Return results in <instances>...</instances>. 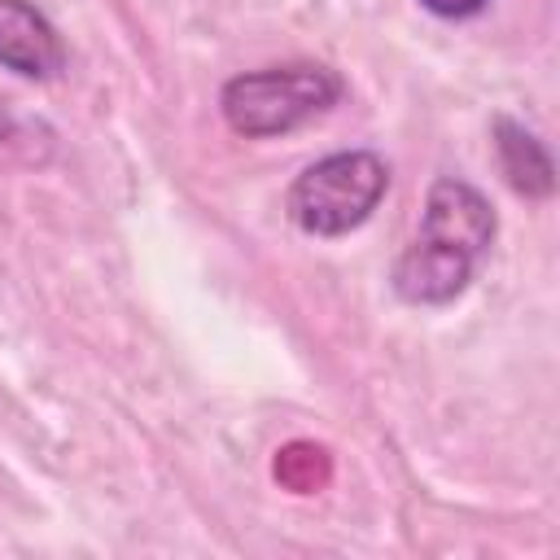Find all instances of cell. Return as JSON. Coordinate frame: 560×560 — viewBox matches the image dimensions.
I'll list each match as a JSON object with an SVG mask.
<instances>
[{"label": "cell", "mask_w": 560, "mask_h": 560, "mask_svg": "<svg viewBox=\"0 0 560 560\" xmlns=\"http://www.w3.org/2000/svg\"><path fill=\"white\" fill-rule=\"evenodd\" d=\"M389 192V166L372 149H337L311 162L289 188V219L306 236H346L363 228Z\"/></svg>", "instance_id": "cell-3"}, {"label": "cell", "mask_w": 560, "mask_h": 560, "mask_svg": "<svg viewBox=\"0 0 560 560\" xmlns=\"http://www.w3.org/2000/svg\"><path fill=\"white\" fill-rule=\"evenodd\" d=\"M494 153H499V166H503L508 184L521 197H551V188H556L551 153L525 122L494 118Z\"/></svg>", "instance_id": "cell-5"}, {"label": "cell", "mask_w": 560, "mask_h": 560, "mask_svg": "<svg viewBox=\"0 0 560 560\" xmlns=\"http://www.w3.org/2000/svg\"><path fill=\"white\" fill-rule=\"evenodd\" d=\"M0 70L31 83H48L66 70L61 31L31 0H0Z\"/></svg>", "instance_id": "cell-4"}, {"label": "cell", "mask_w": 560, "mask_h": 560, "mask_svg": "<svg viewBox=\"0 0 560 560\" xmlns=\"http://www.w3.org/2000/svg\"><path fill=\"white\" fill-rule=\"evenodd\" d=\"M490 0H420V9H429L433 18H446V22H464V18H477L486 13Z\"/></svg>", "instance_id": "cell-6"}, {"label": "cell", "mask_w": 560, "mask_h": 560, "mask_svg": "<svg viewBox=\"0 0 560 560\" xmlns=\"http://www.w3.org/2000/svg\"><path fill=\"white\" fill-rule=\"evenodd\" d=\"M346 96V83L324 61H284L232 74L219 92L223 122L245 140L289 136L319 114H328Z\"/></svg>", "instance_id": "cell-2"}, {"label": "cell", "mask_w": 560, "mask_h": 560, "mask_svg": "<svg viewBox=\"0 0 560 560\" xmlns=\"http://www.w3.org/2000/svg\"><path fill=\"white\" fill-rule=\"evenodd\" d=\"M494 232H499V219L481 188L455 175L433 179L424 210H420V228L389 271L394 293L407 306L455 302L472 284L477 267L486 262Z\"/></svg>", "instance_id": "cell-1"}]
</instances>
